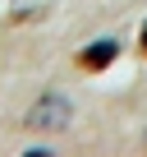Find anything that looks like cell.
Wrapping results in <instances>:
<instances>
[{"label": "cell", "instance_id": "obj_1", "mask_svg": "<svg viewBox=\"0 0 147 157\" xmlns=\"http://www.w3.org/2000/svg\"><path fill=\"white\" fill-rule=\"evenodd\" d=\"M69 120H74V106H69L60 93H46V97L28 111V125H32V129H64Z\"/></svg>", "mask_w": 147, "mask_h": 157}, {"label": "cell", "instance_id": "obj_2", "mask_svg": "<svg viewBox=\"0 0 147 157\" xmlns=\"http://www.w3.org/2000/svg\"><path fill=\"white\" fill-rule=\"evenodd\" d=\"M115 56H120V42H115V37H97V42H88V46L78 51V69L101 74V69L115 65Z\"/></svg>", "mask_w": 147, "mask_h": 157}, {"label": "cell", "instance_id": "obj_3", "mask_svg": "<svg viewBox=\"0 0 147 157\" xmlns=\"http://www.w3.org/2000/svg\"><path fill=\"white\" fill-rule=\"evenodd\" d=\"M142 56H147V28H142Z\"/></svg>", "mask_w": 147, "mask_h": 157}]
</instances>
